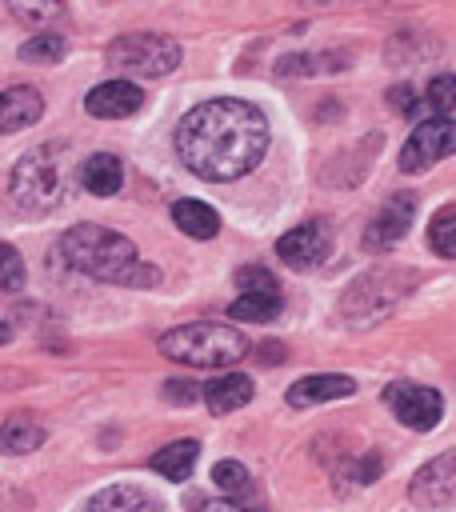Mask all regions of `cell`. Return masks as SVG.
Masks as SVG:
<instances>
[{"instance_id":"6da1fadb","label":"cell","mask_w":456,"mask_h":512,"mask_svg":"<svg viewBox=\"0 0 456 512\" xmlns=\"http://www.w3.org/2000/svg\"><path fill=\"white\" fill-rule=\"evenodd\" d=\"M268 152V120L256 104L216 96L196 104L176 128V156L200 180L224 184L248 176Z\"/></svg>"},{"instance_id":"7a4b0ae2","label":"cell","mask_w":456,"mask_h":512,"mask_svg":"<svg viewBox=\"0 0 456 512\" xmlns=\"http://www.w3.org/2000/svg\"><path fill=\"white\" fill-rule=\"evenodd\" d=\"M56 256L64 268L104 280V284H124V288H156L160 268L144 264L136 244L112 228L100 224H76L56 240Z\"/></svg>"},{"instance_id":"3957f363","label":"cell","mask_w":456,"mask_h":512,"mask_svg":"<svg viewBox=\"0 0 456 512\" xmlns=\"http://www.w3.org/2000/svg\"><path fill=\"white\" fill-rule=\"evenodd\" d=\"M72 176H76L72 144H64V140L36 144L8 172V200H12L16 212L44 216V212H52V208H60L68 200Z\"/></svg>"},{"instance_id":"277c9868","label":"cell","mask_w":456,"mask_h":512,"mask_svg":"<svg viewBox=\"0 0 456 512\" xmlns=\"http://www.w3.org/2000/svg\"><path fill=\"white\" fill-rule=\"evenodd\" d=\"M160 352L188 368H228L248 356V340L232 324L200 320V324H180V328L164 332Z\"/></svg>"},{"instance_id":"5b68a950","label":"cell","mask_w":456,"mask_h":512,"mask_svg":"<svg viewBox=\"0 0 456 512\" xmlns=\"http://www.w3.org/2000/svg\"><path fill=\"white\" fill-rule=\"evenodd\" d=\"M104 60H108V68L120 72V80H128V76L156 80L180 64V44L172 36H160V32H128V36H116L108 44Z\"/></svg>"},{"instance_id":"8992f818","label":"cell","mask_w":456,"mask_h":512,"mask_svg":"<svg viewBox=\"0 0 456 512\" xmlns=\"http://www.w3.org/2000/svg\"><path fill=\"white\" fill-rule=\"evenodd\" d=\"M408 280H412V276H404V272H396V268H376V272L360 276V280L344 292L340 312L348 316V324L368 328V324H376L380 316L392 312V304L408 292V288H404Z\"/></svg>"},{"instance_id":"52a82bcc","label":"cell","mask_w":456,"mask_h":512,"mask_svg":"<svg viewBox=\"0 0 456 512\" xmlns=\"http://www.w3.org/2000/svg\"><path fill=\"white\" fill-rule=\"evenodd\" d=\"M456 152V120L452 116H428L412 128V136L400 148V172H428L436 160Z\"/></svg>"},{"instance_id":"ba28073f","label":"cell","mask_w":456,"mask_h":512,"mask_svg":"<svg viewBox=\"0 0 456 512\" xmlns=\"http://www.w3.org/2000/svg\"><path fill=\"white\" fill-rule=\"evenodd\" d=\"M384 404L392 408V416L412 428V432H428L440 424L444 416V396L428 384H412V380H396L384 388Z\"/></svg>"},{"instance_id":"9c48e42d","label":"cell","mask_w":456,"mask_h":512,"mask_svg":"<svg viewBox=\"0 0 456 512\" xmlns=\"http://www.w3.org/2000/svg\"><path fill=\"white\" fill-rule=\"evenodd\" d=\"M332 252V224L328 220H304L292 232H284L276 240V256L292 268V272H312L328 260Z\"/></svg>"},{"instance_id":"30bf717a","label":"cell","mask_w":456,"mask_h":512,"mask_svg":"<svg viewBox=\"0 0 456 512\" xmlns=\"http://www.w3.org/2000/svg\"><path fill=\"white\" fill-rule=\"evenodd\" d=\"M416 216V196L412 192H396L364 228V248L368 252H388L408 236V224Z\"/></svg>"},{"instance_id":"8fae6325","label":"cell","mask_w":456,"mask_h":512,"mask_svg":"<svg viewBox=\"0 0 456 512\" xmlns=\"http://www.w3.org/2000/svg\"><path fill=\"white\" fill-rule=\"evenodd\" d=\"M408 496H412V504H420V508H440V504H448V500L456 496V448L444 452V456H436V460H428V464L412 476Z\"/></svg>"},{"instance_id":"7c38bea8","label":"cell","mask_w":456,"mask_h":512,"mask_svg":"<svg viewBox=\"0 0 456 512\" xmlns=\"http://www.w3.org/2000/svg\"><path fill=\"white\" fill-rule=\"evenodd\" d=\"M140 104H144V92L132 80H104L84 96L88 116H100V120H124L140 112Z\"/></svg>"},{"instance_id":"4fadbf2b","label":"cell","mask_w":456,"mask_h":512,"mask_svg":"<svg viewBox=\"0 0 456 512\" xmlns=\"http://www.w3.org/2000/svg\"><path fill=\"white\" fill-rule=\"evenodd\" d=\"M356 392V380L352 376H340V372H316V376H300L292 388H288V404L292 408H312V404H328V400H344Z\"/></svg>"},{"instance_id":"5bb4252c","label":"cell","mask_w":456,"mask_h":512,"mask_svg":"<svg viewBox=\"0 0 456 512\" xmlns=\"http://www.w3.org/2000/svg\"><path fill=\"white\" fill-rule=\"evenodd\" d=\"M40 112H44V100H40V92H36V88H28V84L4 88V92H0V136L20 132V128H28V124H36V120H40Z\"/></svg>"},{"instance_id":"9a60e30c","label":"cell","mask_w":456,"mask_h":512,"mask_svg":"<svg viewBox=\"0 0 456 512\" xmlns=\"http://www.w3.org/2000/svg\"><path fill=\"white\" fill-rule=\"evenodd\" d=\"M84 512H160V504L136 484H112V488H100L84 504Z\"/></svg>"},{"instance_id":"2e32d148","label":"cell","mask_w":456,"mask_h":512,"mask_svg":"<svg viewBox=\"0 0 456 512\" xmlns=\"http://www.w3.org/2000/svg\"><path fill=\"white\" fill-rule=\"evenodd\" d=\"M252 400V380L240 376V372H228V376H216L204 384V404L216 412V416H228L236 408H244Z\"/></svg>"},{"instance_id":"e0dca14e","label":"cell","mask_w":456,"mask_h":512,"mask_svg":"<svg viewBox=\"0 0 456 512\" xmlns=\"http://www.w3.org/2000/svg\"><path fill=\"white\" fill-rule=\"evenodd\" d=\"M80 184L92 192V196H112L120 192L124 184V164L112 156V152H96L80 164Z\"/></svg>"},{"instance_id":"ac0fdd59","label":"cell","mask_w":456,"mask_h":512,"mask_svg":"<svg viewBox=\"0 0 456 512\" xmlns=\"http://www.w3.org/2000/svg\"><path fill=\"white\" fill-rule=\"evenodd\" d=\"M172 224H176L184 236H192V240H212V236L220 232V216H216V208L204 204V200H176V204H172Z\"/></svg>"},{"instance_id":"d6986e66","label":"cell","mask_w":456,"mask_h":512,"mask_svg":"<svg viewBox=\"0 0 456 512\" xmlns=\"http://www.w3.org/2000/svg\"><path fill=\"white\" fill-rule=\"evenodd\" d=\"M196 456H200V444H196V440H172V444H164L148 464H152V472H160L164 480H188L192 468H196Z\"/></svg>"},{"instance_id":"ffe728a7","label":"cell","mask_w":456,"mask_h":512,"mask_svg":"<svg viewBox=\"0 0 456 512\" xmlns=\"http://www.w3.org/2000/svg\"><path fill=\"white\" fill-rule=\"evenodd\" d=\"M280 308H284L280 288H272V292H240V296L228 304V320L268 324V320H276V316H280Z\"/></svg>"},{"instance_id":"44dd1931","label":"cell","mask_w":456,"mask_h":512,"mask_svg":"<svg viewBox=\"0 0 456 512\" xmlns=\"http://www.w3.org/2000/svg\"><path fill=\"white\" fill-rule=\"evenodd\" d=\"M44 444V424H36L32 416H8L0 424V452L4 456H24L36 452Z\"/></svg>"},{"instance_id":"7402d4cb","label":"cell","mask_w":456,"mask_h":512,"mask_svg":"<svg viewBox=\"0 0 456 512\" xmlns=\"http://www.w3.org/2000/svg\"><path fill=\"white\" fill-rule=\"evenodd\" d=\"M8 8H12V16L20 20V24H28V28H40V32H52V28H60L64 24V0H8Z\"/></svg>"},{"instance_id":"603a6c76","label":"cell","mask_w":456,"mask_h":512,"mask_svg":"<svg viewBox=\"0 0 456 512\" xmlns=\"http://www.w3.org/2000/svg\"><path fill=\"white\" fill-rule=\"evenodd\" d=\"M420 108H424L428 116H448V112L456 108V76H452V72L432 76V80H428V88H424Z\"/></svg>"},{"instance_id":"cb8c5ba5","label":"cell","mask_w":456,"mask_h":512,"mask_svg":"<svg viewBox=\"0 0 456 512\" xmlns=\"http://www.w3.org/2000/svg\"><path fill=\"white\" fill-rule=\"evenodd\" d=\"M64 36L60 32H36L32 40H24L20 44V60H28V64H56L60 56H64Z\"/></svg>"},{"instance_id":"d4e9b609","label":"cell","mask_w":456,"mask_h":512,"mask_svg":"<svg viewBox=\"0 0 456 512\" xmlns=\"http://www.w3.org/2000/svg\"><path fill=\"white\" fill-rule=\"evenodd\" d=\"M428 244H432L436 256L456 260V204L432 216V224H428Z\"/></svg>"},{"instance_id":"484cf974","label":"cell","mask_w":456,"mask_h":512,"mask_svg":"<svg viewBox=\"0 0 456 512\" xmlns=\"http://www.w3.org/2000/svg\"><path fill=\"white\" fill-rule=\"evenodd\" d=\"M212 484L220 488V496H232V500H240V496L248 492L252 476H248V468H244L240 460H220V464L212 468Z\"/></svg>"},{"instance_id":"4316f807","label":"cell","mask_w":456,"mask_h":512,"mask_svg":"<svg viewBox=\"0 0 456 512\" xmlns=\"http://www.w3.org/2000/svg\"><path fill=\"white\" fill-rule=\"evenodd\" d=\"M0 288L4 292H20L24 288V260L12 244L0 240Z\"/></svg>"},{"instance_id":"83f0119b","label":"cell","mask_w":456,"mask_h":512,"mask_svg":"<svg viewBox=\"0 0 456 512\" xmlns=\"http://www.w3.org/2000/svg\"><path fill=\"white\" fill-rule=\"evenodd\" d=\"M236 288H240V292H272V288H280V284H276V276H272L268 268L252 264V268H240V272H236Z\"/></svg>"},{"instance_id":"f1b7e54d","label":"cell","mask_w":456,"mask_h":512,"mask_svg":"<svg viewBox=\"0 0 456 512\" xmlns=\"http://www.w3.org/2000/svg\"><path fill=\"white\" fill-rule=\"evenodd\" d=\"M164 396H168L172 404H196V400L204 396V388H196L192 380H168V384H164Z\"/></svg>"},{"instance_id":"f546056e","label":"cell","mask_w":456,"mask_h":512,"mask_svg":"<svg viewBox=\"0 0 456 512\" xmlns=\"http://www.w3.org/2000/svg\"><path fill=\"white\" fill-rule=\"evenodd\" d=\"M196 512H260V508H252L244 500H232V496H220V500H204Z\"/></svg>"},{"instance_id":"4dcf8cb0","label":"cell","mask_w":456,"mask_h":512,"mask_svg":"<svg viewBox=\"0 0 456 512\" xmlns=\"http://www.w3.org/2000/svg\"><path fill=\"white\" fill-rule=\"evenodd\" d=\"M412 96H416V92H412L408 84H396V88L388 92V104H392L396 112H416V108H420V100H412Z\"/></svg>"},{"instance_id":"1f68e13d","label":"cell","mask_w":456,"mask_h":512,"mask_svg":"<svg viewBox=\"0 0 456 512\" xmlns=\"http://www.w3.org/2000/svg\"><path fill=\"white\" fill-rule=\"evenodd\" d=\"M260 352H264V356H260V360H264V364H276V360H280V356H284V348H280V344H264V348H260Z\"/></svg>"},{"instance_id":"d6a6232c","label":"cell","mask_w":456,"mask_h":512,"mask_svg":"<svg viewBox=\"0 0 456 512\" xmlns=\"http://www.w3.org/2000/svg\"><path fill=\"white\" fill-rule=\"evenodd\" d=\"M0 512H12V492L0 484Z\"/></svg>"},{"instance_id":"836d02e7","label":"cell","mask_w":456,"mask_h":512,"mask_svg":"<svg viewBox=\"0 0 456 512\" xmlns=\"http://www.w3.org/2000/svg\"><path fill=\"white\" fill-rule=\"evenodd\" d=\"M8 336H12V328H8V324H0V344H4Z\"/></svg>"}]
</instances>
